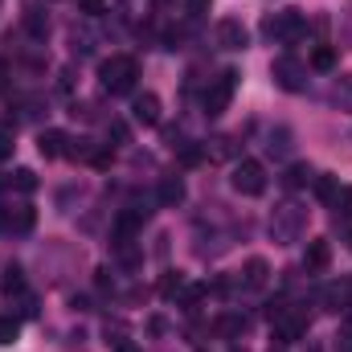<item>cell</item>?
<instances>
[{
    "label": "cell",
    "instance_id": "28",
    "mask_svg": "<svg viewBox=\"0 0 352 352\" xmlns=\"http://www.w3.org/2000/svg\"><path fill=\"white\" fill-rule=\"evenodd\" d=\"M332 102H344V107H352V82H349V78L332 87Z\"/></svg>",
    "mask_w": 352,
    "mask_h": 352
},
{
    "label": "cell",
    "instance_id": "35",
    "mask_svg": "<svg viewBox=\"0 0 352 352\" xmlns=\"http://www.w3.org/2000/svg\"><path fill=\"white\" fill-rule=\"evenodd\" d=\"M94 283H98V291H115V283L107 278V270H98V278H94Z\"/></svg>",
    "mask_w": 352,
    "mask_h": 352
},
{
    "label": "cell",
    "instance_id": "26",
    "mask_svg": "<svg viewBox=\"0 0 352 352\" xmlns=\"http://www.w3.org/2000/svg\"><path fill=\"white\" fill-rule=\"evenodd\" d=\"M201 160H205V152H201L197 144H184V148H180V164H184V168H197Z\"/></svg>",
    "mask_w": 352,
    "mask_h": 352
},
{
    "label": "cell",
    "instance_id": "33",
    "mask_svg": "<svg viewBox=\"0 0 352 352\" xmlns=\"http://www.w3.org/2000/svg\"><path fill=\"white\" fill-rule=\"evenodd\" d=\"M21 316H37V303H33V295H21Z\"/></svg>",
    "mask_w": 352,
    "mask_h": 352
},
{
    "label": "cell",
    "instance_id": "1",
    "mask_svg": "<svg viewBox=\"0 0 352 352\" xmlns=\"http://www.w3.org/2000/svg\"><path fill=\"white\" fill-rule=\"evenodd\" d=\"M98 82H102V90H111V94H127V90L135 87V62L127 54L107 58L98 66Z\"/></svg>",
    "mask_w": 352,
    "mask_h": 352
},
{
    "label": "cell",
    "instance_id": "27",
    "mask_svg": "<svg viewBox=\"0 0 352 352\" xmlns=\"http://www.w3.org/2000/svg\"><path fill=\"white\" fill-rule=\"evenodd\" d=\"M111 160H115V152L94 144V148H90V160H87V164H94V168H111Z\"/></svg>",
    "mask_w": 352,
    "mask_h": 352
},
{
    "label": "cell",
    "instance_id": "17",
    "mask_svg": "<svg viewBox=\"0 0 352 352\" xmlns=\"http://www.w3.org/2000/svg\"><path fill=\"white\" fill-rule=\"evenodd\" d=\"M311 180H316V173H311L307 164H291L287 176H283V184H287V188H303V184H311Z\"/></svg>",
    "mask_w": 352,
    "mask_h": 352
},
{
    "label": "cell",
    "instance_id": "16",
    "mask_svg": "<svg viewBox=\"0 0 352 352\" xmlns=\"http://www.w3.org/2000/svg\"><path fill=\"white\" fill-rule=\"evenodd\" d=\"M33 221H37V213H33L29 205H21L16 213H8V230H16V234H29V230H33Z\"/></svg>",
    "mask_w": 352,
    "mask_h": 352
},
{
    "label": "cell",
    "instance_id": "12",
    "mask_svg": "<svg viewBox=\"0 0 352 352\" xmlns=\"http://www.w3.org/2000/svg\"><path fill=\"white\" fill-rule=\"evenodd\" d=\"M156 197H160V205L176 209V205L184 201V180H180V176H164V180H160V188H156Z\"/></svg>",
    "mask_w": 352,
    "mask_h": 352
},
{
    "label": "cell",
    "instance_id": "2",
    "mask_svg": "<svg viewBox=\"0 0 352 352\" xmlns=\"http://www.w3.org/2000/svg\"><path fill=\"white\" fill-rule=\"evenodd\" d=\"M303 221H307V213H303L299 205H283V209H274V217H270V238H274L278 246H291V242H299Z\"/></svg>",
    "mask_w": 352,
    "mask_h": 352
},
{
    "label": "cell",
    "instance_id": "39",
    "mask_svg": "<svg viewBox=\"0 0 352 352\" xmlns=\"http://www.w3.org/2000/svg\"><path fill=\"white\" fill-rule=\"evenodd\" d=\"M115 352H140V349H135V344H119Z\"/></svg>",
    "mask_w": 352,
    "mask_h": 352
},
{
    "label": "cell",
    "instance_id": "8",
    "mask_svg": "<svg viewBox=\"0 0 352 352\" xmlns=\"http://www.w3.org/2000/svg\"><path fill=\"white\" fill-rule=\"evenodd\" d=\"M217 41H221V50H246V25L242 21H234V16H226L221 25H217Z\"/></svg>",
    "mask_w": 352,
    "mask_h": 352
},
{
    "label": "cell",
    "instance_id": "24",
    "mask_svg": "<svg viewBox=\"0 0 352 352\" xmlns=\"http://www.w3.org/2000/svg\"><path fill=\"white\" fill-rule=\"evenodd\" d=\"M8 184H12L16 192H33V188H37V176L29 173V168H16V173H12V180H8Z\"/></svg>",
    "mask_w": 352,
    "mask_h": 352
},
{
    "label": "cell",
    "instance_id": "37",
    "mask_svg": "<svg viewBox=\"0 0 352 352\" xmlns=\"http://www.w3.org/2000/svg\"><path fill=\"white\" fill-rule=\"evenodd\" d=\"M12 156V140L8 135H0V160H8Z\"/></svg>",
    "mask_w": 352,
    "mask_h": 352
},
{
    "label": "cell",
    "instance_id": "5",
    "mask_svg": "<svg viewBox=\"0 0 352 352\" xmlns=\"http://www.w3.org/2000/svg\"><path fill=\"white\" fill-rule=\"evenodd\" d=\"M230 184L242 192V197H263L266 192V173L258 160H238L234 164V176H230Z\"/></svg>",
    "mask_w": 352,
    "mask_h": 352
},
{
    "label": "cell",
    "instance_id": "41",
    "mask_svg": "<svg viewBox=\"0 0 352 352\" xmlns=\"http://www.w3.org/2000/svg\"><path fill=\"white\" fill-rule=\"evenodd\" d=\"M234 352H242V349H234Z\"/></svg>",
    "mask_w": 352,
    "mask_h": 352
},
{
    "label": "cell",
    "instance_id": "42",
    "mask_svg": "<svg viewBox=\"0 0 352 352\" xmlns=\"http://www.w3.org/2000/svg\"><path fill=\"white\" fill-rule=\"evenodd\" d=\"M349 242H352V234H349Z\"/></svg>",
    "mask_w": 352,
    "mask_h": 352
},
{
    "label": "cell",
    "instance_id": "10",
    "mask_svg": "<svg viewBox=\"0 0 352 352\" xmlns=\"http://www.w3.org/2000/svg\"><path fill=\"white\" fill-rule=\"evenodd\" d=\"M303 332H307V320H299V316H287V320H278V324H274V340H278L283 349H287V344H295Z\"/></svg>",
    "mask_w": 352,
    "mask_h": 352
},
{
    "label": "cell",
    "instance_id": "3",
    "mask_svg": "<svg viewBox=\"0 0 352 352\" xmlns=\"http://www.w3.org/2000/svg\"><path fill=\"white\" fill-rule=\"evenodd\" d=\"M234 87H238V70H221L209 87H205V98H201V107H205V115L209 119H217L226 107H230V98H234Z\"/></svg>",
    "mask_w": 352,
    "mask_h": 352
},
{
    "label": "cell",
    "instance_id": "34",
    "mask_svg": "<svg viewBox=\"0 0 352 352\" xmlns=\"http://www.w3.org/2000/svg\"><path fill=\"white\" fill-rule=\"evenodd\" d=\"M111 135H115L119 144H127V123H111Z\"/></svg>",
    "mask_w": 352,
    "mask_h": 352
},
{
    "label": "cell",
    "instance_id": "20",
    "mask_svg": "<svg viewBox=\"0 0 352 352\" xmlns=\"http://www.w3.org/2000/svg\"><path fill=\"white\" fill-rule=\"evenodd\" d=\"M266 152H270V156H287V152H291V131H287V127L270 131V140H266Z\"/></svg>",
    "mask_w": 352,
    "mask_h": 352
},
{
    "label": "cell",
    "instance_id": "4",
    "mask_svg": "<svg viewBox=\"0 0 352 352\" xmlns=\"http://www.w3.org/2000/svg\"><path fill=\"white\" fill-rule=\"evenodd\" d=\"M303 16L295 12V8H287V12H274V16H266L263 21V33L270 41H299L303 37Z\"/></svg>",
    "mask_w": 352,
    "mask_h": 352
},
{
    "label": "cell",
    "instance_id": "21",
    "mask_svg": "<svg viewBox=\"0 0 352 352\" xmlns=\"http://www.w3.org/2000/svg\"><path fill=\"white\" fill-rule=\"evenodd\" d=\"M180 291H184V274H180V270H168V274L160 278V295H164V299H180Z\"/></svg>",
    "mask_w": 352,
    "mask_h": 352
},
{
    "label": "cell",
    "instance_id": "18",
    "mask_svg": "<svg viewBox=\"0 0 352 352\" xmlns=\"http://www.w3.org/2000/svg\"><path fill=\"white\" fill-rule=\"evenodd\" d=\"M115 258L127 266V270H135V266L144 263V254H140V246H131V242H115Z\"/></svg>",
    "mask_w": 352,
    "mask_h": 352
},
{
    "label": "cell",
    "instance_id": "11",
    "mask_svg": "<svg viewBox=\"0 0 352 352\" xmlns=\"http://www.w3.org/2000/svg\"><path fill=\"white\" fill-rule=\"evenodd\" d=\"M328 258H332V246L324 242V238H316V242H307V254H303V266L316 274V270H324L328 266Z\"/></svg>",
    "mask_w": 352,
    "mask_h": 352
},
{
    "label": "cell",
    "instance_id": "22",
    "mask_svg": "<svg viewBox=\"0 0 352 352\" xmlns=\"http://www.w3.org/2000/svg\"><path fill=\"white\" fill-rule=\"evenodd\" d=\"M332 205H336V221H352V184L336 192V201H332Z\"/></svg>",
    "mask_w": 352,
    "mask_h": 352
},
{
    "label": "cell",
    "instance_id": "13",
    "mask_svg": "<svg viewBox=\"0 0 352 352\" xmlns=\"http://www.w3.org/2000/svg\"><path fill=\"white\" fill-rule=\"evenodd\" d=\"M266 274H270L266 258H250L246 270H242V287H246V291H258V287H266Z\"/></svg>",
    "mask_w": 352,
    "mask_h": 352
},
{
    "label": "cell",
    "instance_id": "14",
    "mask_svg": "<svg viewBox=\"0 0 352 352\" xmlns=\"http://www.w3.org/2000/svg\"><path fill=\"white\" fill-rule=\"evenodd\" d=\"M0 291H4L8 299H12V295L21 299V295H25V270L8 263V266H4V278H0Z\"/></svg>",
    "mask_w": 352,
    "mask_h": 352
},
{
    "label": "cell",
    "instance_id": "7",
    "mask_svg": "<svg viewBox=\"0 0 352 352\" xmlns=\"http://www.w3.org/2000/svg\"><path fill=\"white\" fill-rule=\"evenodd\" d=\"M131 115H135V123H144V127H156V123H160V98H156L152 90L135 94V102H131Z\"/></svg>",
    "mask_w": 352,
    "mask_h": 352
},
{
    "label": "cell",
    "instance_id": "36",
    "mask_svg": "<svg viewBox=\"0 0 352 352\" xmlns=\"http://www.w3.org/2000/svg\"><path fill=\"white\" fill-rule=\"evenodd\" d=\"M205 8H209V0H188V12H192V16H201Z\"/></svg>",
    "mask_w": 352,
    "mask_h": 352
},
{
    "label": "cell",
    "instance_id": "29",
    "mask_svg": "<svg viewBox=\"0 0 352 352\" xmlns=\"http://www.w3.org/2000/svg\"><path fill=\"white\" fill-rule=\"evenodd\" d=\"M16 332H21V324H16V320H0V344H12V340H16Z\"/></svg>",
    "mask_w": 352,
    "mask_h": 352
},
{
    "label": "cell",
    "instance_id": "23",
    "mask_svg": "<svg viewBox=\"0 0 352 352\" xmlns=\"http://www.w3.org/2000/svg\"><path fill=\"white\" fill-rule=\"evenodd\" d=\"M336 192H340L336 176H316V197L320 201H336Z\"/></svg>",
    "mask_w": 352,
    "mask_h": 352
},
{
    "label": "cell",
    "instance_id": "9",
    "mask_svg": "<svg viewBox=\"0 0 352 352\" xmlns=\"http://www.w3.org/2000/svg\"><path fill=\"white\" fill-rule=\"evenodd\" d=\"M37 148H41V156H45V160H54V156H66V148H70V135H66V131H58V127H50V131H41V135H37Z\"/></svg>",
    "mask_w": 352,
    "mask_h": 352
},
{
    "label": "cell",
    "instance_id": "15",
    "mask_svg": "<svg viewBox=\"0 0 352 352\" xmlns=\"http://www.w3.org/2000/svg\"><path fill=\"white\" fill-rule=\"evenodd\" d=\"M324 307H328V311H349L352 307V291L349 287H340V283L328 287V291H324Z\"/></svg>",
    "mask_w": 352,
    "mask_h": 352
},
{
    "label": "cell",
    "instance_id": "19",
    "mask_svg": "<svg viewBox=\"0 0 352 352\" xmlns=\"http://www.w3.org/2000/svg\"><path fill=\"white\" fill-rule=\"evenodd\" d=\"M311 70H320V74L336 70V50H332V45H320V50L311 54Z\"/></svg>",
    "mask_w": 352,
    "mask_h": 352
},
{
    "label": "cell",
    "instance_id": "30",
    "mask_svg": "<svg viewBox=\"0 0 352 352\" xmlns=\"http://www.w3.org/2000/svg\"><path fill=\"white\" fill-rule=\"evenodd\" d=\"M25 25H29V33H33V37H45V33H50V25H45L37 12H29V16H25Z\"/></svg>",
    "mask_w": 352,
    "mask_h": 352
},
{
    "label": "cell",
    "instance_id": "25",
    "mask_svg": "<svg viewBox=\"0 0 352 352\" xmlns=\"http://www.w3.org/2000/svg\"><path fill=\"white\" fill-rule=\"evenodd\" d=\"M217 328H221L226 336H242V332H246V316H234V311H230V316H221Z\"/></svg>",
    "mask_w": 352,
    "mask_h": 352
},
{
    "label": "cell",
    "instance_id": "38",
    "mask_svg": "<svg viewBox=\"0 0 352 352\" xmlns=\"http://www.w3.org/2000/svg\"><path fill=\"white\" fill-rule=\"evenodd\" d=\"M4 78H8V66H4V62H0V87H4Z\"/></svg>",
    "mask_w": 352,
    "mask_h": 352
},
{
    "label": "cell",
    "instance_id": "40",
    "mask_svg": "<svg viewBox=\"0 0 352 352\" xmlns=\"http://www.w3.org/2000/svg\"><path fill=\"white\" fill-rule=\"evenodd\" d=\"M270 352H287V349H283V344H278V349H270Z\"/></svg>",
    "mask_w": 352,
    "mask_h": 352
},
{
    "label": "cell",
    "instance_id": "32",
    "mask_svg": "<svg viewBox=\"0 0 352 352\" xmlns=\"http://www.w3.org/2000/svg\"><path fill=\"white\" fill-rule=\"evenodd\" d=\"M148 332H152V336H164V332H168V320H164V316H152V320H148Z\"/></svg>",
    "mask_w": 352,
    "mask_h": 352
},
{
    "label": "cell",
    "instance_id": "31",
    "mask_svg": "<svg viewBox=\"0 0 352 352\" xmlns=\"http://www.w3.org/2000/svg\"><path fill=\"white\" fill-rule=\"evenodd\" d=\"M78 8H82L87 16H98V12L107 8V0H78Z\"/></svg>",
    "mask_w": 352,
    "mask_h": 352
},
{
    "label": "cell",
    "instance_id": "6",
    "mask_svg": "<svg viewBox=\"0 0 352 352\" xmlns=\"http://www.w3.org/2000/svg\"><path fill=\"white\" fill-rule=\"evenodd\" d=\"M270 74H274V82H278L283 90H303V87H307V82H303V78H307V70H303L295 58H274Z\"/></svg>",
    "mask_w": 352,
    "mask_h": 352
}]
</instances>
